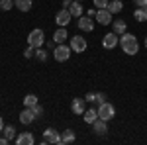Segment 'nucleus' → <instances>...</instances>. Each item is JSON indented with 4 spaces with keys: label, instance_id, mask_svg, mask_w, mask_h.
<instances>
[{
    "label": "nucleus",
    "instance_id": "1",
    "mask_svg": "<svg viewBox=\"0 0 147 145\" xmlns=\"http://www.w3.org/2000/svg\"><path fill=\"white\" fill-rule=\"evenodd\" d=\"M120 47L124 49V53H127V55H136L137 51H139V41H137V37L134 34H122V37H120Z\"/></svg>",
    "mask_w": 147,
    "mask_h": 145
},
{
    "label": "nucleus",
    "instance_id": "2",
    "mask_svg": "<svg viewBox=\"0 0 147 145\" xmlns=\"http://www.w3.org/2000/svg\"><path fill=\"white\" fill-rule=\"evenodd\" d=\"M28 45H32L34 49L45 45V34H43V30H41V28H35V30L30 32V35H28Z\"/></svg>",
    "mask_w": 147,
    "mask_h": 145
},
{
    "label": "nucleus",
    "instance_id": "3",
    "mask_svg": "<svg viewBox=\"0 0 147 145\" xmlns=\"http://www.w3.org/2000/svg\"><path fill=\"white\" fill-rule=\"evenodd\" d=\"M73 53V49H71V45H65V43H59L53 49V59L59 61V63H63V61H69V57Z\"/></svg>",
    "mask_w": 147,
    "mask_h": 145
},
{
    "label": "nucleus",
    "instance_id": "4",
    "mask_svg": "<svg viewBox=\"0 0 147 145\" xmlns=\"http://www.w3.org/2000/svg\"><path fill=\"white\" fill-rule=\"evenodd\" d=\"M98 118H102V120H106V122H110L112 118H116V108H114L110 102H102V104H98Z\"/></svg>",
    "mask_w": 147,
    "mask_h": 145
},
{
    "label": "nucleus",
    "instance_id": "5",
    "mask_svg": "<svg viewBox=\"0 0 147 145\" xmlns=\"http://www.w3.org/2000/svg\"><path fill=\"white\" fill-rule=\"evenodd\" d=\"M41 143L47 145V143H55V145H61V134L53 129V127H47L43 132V137H41Z\"/></svg>",
    "mask_w": 147,
    "mask_h": 145
},
{
    "label": "nucleus",
    "instance_id": "6",
    "mask_svg": "<svg viewBox=\"0 0 147 145\" xmlns=\"http://www.w3.org/2000/svg\"><path fill=\"white\" fill-rule=\"evenodd\" d=\"M69 45H71V49H73L75 53H84V51H86V47H88L86 39H84L82 35H73Z\"/></svg>",
    "mask_w": 147,
    "mask_h": 145
},
{
    "label": "nucleus",
    "instance_id": "7",
    "mask_svg": "<svg viewBox=\"0 0 147 145\" xmlns=\"http://www.w3.org/2000/svg\"><path fill=\"white\" fill-rule=\"evenodd\" d=\"M112 16L108 8H98L96 10V22L100 24V26H108V24H112Z\"/></svg>",
    "mask_w": 147,
    "mask_h": 145
},
{
    "label": "nucleus",
    "instance_id": "8",
    "mask_svg": "<svg viewBox=\"0 0 147 145\" xmlns=\"http://www.w3.org/2000/svg\"><path fill=\"white\" fill-rule=\"evenodd\" d=\"M118 43H120V37H118V34H114V32H110V34H106L102 37V47L104 49H114Z\"/></svg>",
    "mask_w": 147,
    "mask_h": 145
},
{
    "label": "nucleus",
    "instance_id": "9",
    "mask_svg": "<svg viewBox=\"0 0 147 145\" xmlns=\"http://www.w3.org/2000/svg\"><path fill=\"white\" fill-rule=\"evenodd\" d=\"M71 12H69V8H63V10H59L57 12V16H55V22H57V26L59 28H65L69 22H71Z\"/></svg>",
    "mask_w": 147,
    "mask_h": 145
},
{
    "label": "nucleus",
    "instance_id": "10",
    "mask_svg": "<svg viewBox=\"0 0 147 145\" xmlns=\"http://www.w3.org/2000/svg\"><path fill=\"white\" fill-rule=\"evenodd\" d=\"M92 132H94L96 135H106L108 134V122L102 120V118L94 120V123H92Z\"/></svg>",
    "mask_w": 147,
    "mask_h": 145
},
{
    "label": "nucleus",
    "instance_id": "11",
    "mask_svg": "<svg viewBox=\"0 0 147 145\" xmlns=\"http://www.w3.org/2000/svg\"><path fill=\"white\" fill-rule=\"evenodd\" d=\"M77 26H79V30H82V32H92L94 30V20H92L90 16H80Z\"/></svg>",
    "mask_w": 147,
    "mask_h": 145
},
{
    "label": "nucleus",
    "instance_id": "12",
    "mask_svg": "<svg viewBox=\"0 0 147 145\" xmlns=\"http://www.w3.org/2000/svg\"><path fill=\"white\" fill-rule=\"evenodd\" d=\"M16 143L18 145H34L35 137H34L32 132H22L20 135H16Z\"/></svg>",
    "mask_w": 147,
    "mask_h": 145
},
{
    "label": "nucleus",
    "instance_id": "13",
    "mask_svg": "<svg viewBox=\"0 0 147 145\" xmlns=\"http://www.w3.org/2000/svg\"><path fill=\"white\" fill-rule=\"evenodd\" d=\"M37 118H35V114L32 108H24L22 114H20V122L24 123V125H30V123H34Z\"/></svg>",
    "mask_w": 147,
    "mask_h": 145
},
{
    "label": "nucleus",
    "instance_id": "14",
    "mask_svg": "<svg viewBox=\"0 0 147 145\" xmlns=\"http://www.w3.org/2000/svg\"><path fill=\"white\" fill-rule=\"evenodd\" d=\"M84 98H73V102H71V110L75 112L77 116H82L84 114Z\"/></svg>",
    "mask_w": 147,
    "mask_h": 145
},
{
    "label": "nucleus",
    "instance_id": "15",
    "mask_svg": "<svg viewBox=\"0 0 147 145\" xmlns=\"http://www.w3.org/2000/svg\"><path fill=\"white\" fill-rule=\"evenodd\" d=\"M112 32L118 35H122L127 32V24H125V20H116V22H112Z\"/></svg>",
    "mask_w": 147,
    "mask_h": 145
},
{
    "label": "nucleus",
    "instance_id": "16",
    "mask_svg": "<svg viewBox=\"0 0 147 145\" xmlns=\"http://www.w3.org/2000/svg\"><path fill=\"white\" fill-rule=\"evenodd\" d=\"M69 12H71L73 18H80L82 16V4H80L79 0H73L71 6H69Z\"/></svg>",
    "mask_w": 147,
    "mask_h": 145
},
{
    "label": "nucleus",
    "instance_id": "17",
    "mask_svg": "<svg viewBox=\"0 0 147 145\" xmlns=\"http://www.w3.org/2000/svg\"><path fill=\"white\" fill-rule=\"evenodd\" d=\"M67 37H69V32L65 30V28H59L55 34H53V41H55L57 45H59V43H65V41H67Z\"/></svg>",
    "mask_w": 147,
    "mask_h": 145
},
{
    "label": "nucleus",
    "instance_id": "18",
    "mask_svg": "<svg viewBox=\"0 0 147 145\" xmlns=\"http://www.w3.org/2000/svg\"><path fill=\"white\" fill-rule=\"evenodd\" d=\"M82 118H84V123H94V120H98V110H94V108H88V110H84L82 114Z\"/></svg>",
    "mask_w": 147,
    "mask_h": 145
},
{
    "label": "nucleus",
    "instance_id": "19",
    "mask_svg": "<svg viewBox=\"0 0 147 145\" xmlns=\"http://www.w3.org/2000/svg\"><path fill=\"white\" fill-rule=\"evenodd\" d=\"M75 139H77V135H75L73 129H65L61 134V145H69V143H73Z\"/></svg>",
    "mask_w": 147,
    "mask_h": 145
},
{
    "label": "nucleus",
    "instance_id": "20",
    "mask_svg": "<svg viewBox=\"0 0 147 145\" xmlns=\"http://www.w3.org/2000/svg\"><path fill=\"white\" fill-rule=\"evenodd\" d=\"M14 8L20 12H30L32 10V0H14Z\"/></svg>",
    "mask_w": 147,
    "mask_h": 145
},
{
    "label": "nucleus",
    "instance_id": "21",
    "mask_svg": "<svg viewBox=\"0 0 147 145\" xmlns=\"http://www.w3.org/2000/svg\"><path fill=\"white\" fill-rule=\"evenodd\" d=\"M110 14H118V12L124 10V4H122V0H112V2H108V6H106Z\"/></svg>",
    "mask_w": 147,
    "mask_h": 145
},
{
    "label": "nucleus",
    "instance_id": "22",
    "mask_svg": "<svg viewBox=\"0 0 147 145\" xmlns=\"http://www.w3.org/2000/svg\"><path fill=\"white\" fill-rule=\"evenodd\" d=\"M2 134H4V137H6L8 141H16V127H14V125H6V127L2 129Z\"/></svg>",
    "mask_w": 147,
    "mask_h": 145
},
{
    "label": "nucleus",
    "instance_id": "23",
    "mask_svg": "<svg viewBox=\"0 0 147 145\" xmlns=\"http://www.w3.org/2000/svg\"><path fill=\"white\" fill-rule=\"evenodd\" d=\"M134 18H136L137 22H147V8H136Z\"/></svg>",
    "mask_w": 147,
    "mask_h": 145
},
{
    "label": "nucleus",
    "instance_id": "24",
    "mask_svg": "<svg viewBox=\"0 0 147 145\" xmlns=\"http://www.w3.org/2000/svg\"><path fill=\"white\" fill-rule=\"evenodd\" d=\"M35 104H37V96H35V94H26L24 106H26V108H32V106H35Z\"/></svg>",
    "mask_w": 147,
    "mask_h": 145
},
{
    "label": "nucleus",
    "instance_id": "25",
    "mask_svg": "<svg viewBox=\"0 0 147 145\" xmlns=\"http://www.w3.org/2000/svg\"><path fill=\"white\" fill-rule=\"evenodd\" d=\"M34 57H37V61H41V63H45V61H47V57H49V55H47V51H45V49H41V47H37V49H35V55Z\"/></svg>",
    "mask_w": 147,
    "mask_h": 145
},
{
    "label": "nucleus",
    "instance_id": "26",
    "mask_svg": "<svg viewBox=\"0 0 147 145\" xmlns=\"http://www.w3.org/2000/svg\"><path fill=\"white\" fill-rule=\"evenodd\" d=\"M12 8H14V0H0V10L8 12Z\"/></svg>",
    "mask_w": 147,
    "mask_h": 145
},
{
    "label": "nucleus",
    "instance_id": "27",
    "mask_svg": "<svg viewBox=\"0 0 147 145\" xmlns=\"http://www.w3.org/2000/svg\"><path fill=\"white\" fill-rule=\"evenodd\" d=\"M32 110H34V114H35V118L39 120L41 116H43V108L39 106V104H35V106H32Z\"/></svg>",
    "mask_w": 147,
    "mask_h": 145
},
{
    "label": "nucleus",
    "instance_id": "28",
    "mask_svg": "<svg viewBox=\"0 0 147 145\" xmlns=\"http://www.w3.org/2000/svg\"><path fill=\"white\" fill-rule=\"evenodd\" d=\"M34 55H35V49L32 47V45H28V49L24 51V57H26V59H32Z\"/></svg>",
    "mask_w": 147,
    "mask_h": 145
},
{
    "label": "nucleus",
    "instance_id": "29",
    "mask_svg": "<svg viewBox=\"0 0 147 145\" xmlns=\"http://www.w3.org/2000/svg\"><path fill=\"white\" fill-rule=\"evenodd\" d=\"M94 96H96V104L106 102V94H104V92H94Z\"/></svg>",
    "mask_w": 147,
    "mask_h": 145
},
{
    "label": "nucleus",
    "instance_id": "30",
    "mask_svg": "<svg viewBox=\"0 0 147 145\" xmlns=\"http://www.w3.org/2000/svg\"><path fill=\"white\" fill-rule=\"evenodd\" d=\"M92 2H94V6H96V8H106L110 0H92Z\"/></svg>",
    "mask_w": 147,
    "mask_h": 145
},
{
    "label": "nucleus",
    "instance_id": "31",
    "mask_svg": "<svg viewBox=\"0 0 147 145\" xmlns=\"http://www.w3.org/2000/svg\"><path fill=\"white\" fill-rule=\"evenodd\" d=\"M84 100L90 102V104H94V102H96V96H94V92H88V94L84 96Z\"/></svg>",
    "mask_w": 147,
    "mask_h": 145
},
{
    "label": "nucleus",
    "instance_id": "32",
    "mask_svg": "<svg viewBox=\"0 0 147 145\" xmlns=\"http://www.w3.org/2000/svg\"><path fill=\"white\" fill-rule=\"evenodd\" d=\"M134 4L137 8H147V0H134Z\"/></svg>",
    "mask_w": 147,
    "mask_h": 145
},
{
    "label": "nucleus",
    "instance_id": "33",
    "mask_svg": "<svg viewBox=\"0 0 147 145\" xmlns=\"http://www.w3.org/2000/svg\"><path fill=\"white\" fill-rule=\"evenodd\" d=\"M6 143H10V141H8L6 137H0V145H6Z\"/></svg>",
    "mask_w": 147,
    "mask_h": 145
},
{
    "label": "nucleus",
    "instance_id": "34",
    "mask_svg": "<svg viewBox=\"0 0 147 145\" xmlns=\"http://www.w3.org/2000/svg\"><path fill=\"white\" fill-rule=\"evenodd\" d=\"M71 2H73V0H63V6H65V8H69V6H71Z\"/></svg>",
    "mask_w": 147,
    "mask_h": 145
},
{
    "label": "nucleus",
    "instance_id": "35",
    "mask_svg": "<svg viewBox=\"0 0 147 145\" xmlns=\"http://www.w3.org/2000/svg\"><path fill=\"white\" fill-rule=\"evenodd\" d=\"M88 16H90V18H92V16H96V10H94V8H90V10H88Z\"/></svg>",
    "mask_w": 147,
    "mask_h": 145
},
{
    "label": "nucleus",
    "instance_id": "36",
    "mask_svg": "<svg viewBox=\"0 0 147 145\" xmlns=\"http://www.w3.org/2000/svg\"><path fill=\"white\" fill-rule=\"evenodd\" d=\"M2 129H4V122H2V116H0V134H2Z\"/></svg>",
    "mask_w": 147,
    "mask_h": 145
},
{
    "label": "nucleus",
    "instance_id": "37",
    "mask_svg": "<svg viewBox=\"0 0 147 145\" xmlns=\"http://www.w3.org/2000/svg\"><path fill=\"white\" fill-rule=\"evenodd\" d=\"M145 47H147V37H145Z\"/></svg>",
    "mask_w": 147,
    "mask_h": 145
},
{
    "label": "nucleus",
    "instance_id": "38",
    "mask_svg": "<svg viewBox=\"0 0 147 145\" xmlns=\"http://www.w3.org/2000/svg\"><path fill=\"white\" fill-rule=\"evenodd\" d=\"M79 2H82V0H79Z\"/></svg>",
    "mask_w": 147,
    "mask_h": 145
}]
</instances>
